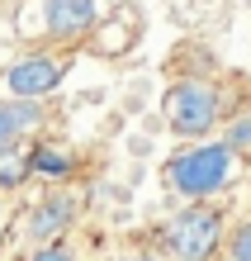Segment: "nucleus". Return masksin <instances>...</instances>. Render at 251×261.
<instances>
[{"label": "nucleus", "instance_id": "f257e3e1", "mask_svg": "<svg viewBox=\"0 0 251 261\" xmlns=\"http://www.w3.org/2000/svg\"><path fill=\"white\" fill-rule=\"evenodd\" d=\"M228 176H232V152L223 143H194L166 162V186L180 199H190V204L218 195L228 186Z\"/></svg>", "mask_w": 251, "mask_h": 261}, {"label": "nucleus", "instance_id": "f03ea898", "mask_svg": "<svg viewBox=\"0 0 251 261\" xmlns=\"http://www.w3.org/2000/svg\"><path fill=\"white\" fill-rule=\"evenodd\" d=\"M166 128L176 138H204L213 133V124L223 119V90L204 76H190V81H176L161 100Z\"/></svg>", "mask_w": 251, "mask_h": 261}, {"label": "nucleus", "instance_id": "7ed1b4c3", "mask_svg": "<svg viewBox=\"0 0 251 261\" xmlns=\"http://www.w3.org/2000/svg\"><path fill=\"white\" fill-rule=\"evenodd\" d=\"M218 247H223V209L204 204V199H194L166 223V252L176 261H209Z\"/></svg>", "mask_w": 251, "mask_h": 261}, {"label": "nucleus", "instance_id": "20e7f679", "mask_svg": "<svg viewBox=\"0 0 251 261\" xmlns=\"http://www.w3.org/2000/svg\"><path fill=\"white\" fill-rule=\"evenodd\" d=\"M38 14L52 43H81L100 24V0H38Z\"/></svg>", "mask_w": 251, "mask_h": 261}, {"label": "nucleus", "instance_id": "39448f33", "mask_svg": "<svg viewBox=\"0 0 251 261\" xmlns=\"http://www.w3.org/2000/svg\"><path fill=\"white\" fill-rule=\"evenodd\" d=\"M62 76H67V62L62 57H19L10 71H5V90H10V100H43V95H52V90L62 86Z\"/></svg>", "mask_w": 251, "mask_h": 261}, {"label": "nucleus", "instance_id": "423d86ee", "mask_svg": "<svg viewBox=\"0 0 251 261\" xmlns=\"http://www.w3.org/2000/svg\"><path fill=\"white\" fill-rule=\"evenodd\" d=\"M71 223H76V199L71 195H43V204L29 209L24 233H29L34 247H43V242H57Z\"/></svg>", "mask_w": 251, "mask_h": 261}, {"label": "nucleus", "instance_id": "0eeeda50", "mask_svg": "<svg viewBox=\"0 0 251 261\" xmlns=\"http://www.w3.org/2000/svg\"><path fill=\"white\" fill-rule=\"evenodd\" d=\"M38 105L34 100H0V147H19L24 133L38 124Z\"/></svg>", "mask_w": 251, "mask_h": 261}, {"label": "nucleus", "instance_id": "6e6552de", "mask_svg": "<svg viewBox=\"0 0 251 261\" xmlns=\"http://www.w3.org/2000/svg\"><path fill=\"white\" fill-rule=\"evenodd\" d=\"M29 171L43 176V180H67L76 171V157L67 147H52V143H38L34 152H29Z\"/></svg>", "mask_w": 251, "mask_h": 261}, {"label": "nucleus", "instance_id": "1a4fd4ad", "mask_svg": "<svg viewBox=\"0 0 251 261\" xmlns=\"http://www.w3.org/2000/svg\"><path fill=\"white\" fill-rule=\"evenodd\" d=\"M29 176H34V171H29L24 143H19V147H0V190H19Z\"/></svg>", "mask_w": 251, "mask_h": 261}, {"label": "nucleus", "instance_id": "9d476101", "mask_svg": "<svg viewBox=\"0 0 251 261\" xmlns=\"http://www.w3.org/2000/svg\"><path fill=\"white\" fill-rule=\"evenodd\" d=\"M223 147L232 152V157H246L251 162V114H242V119H232V124H228Z\"/></svg>", "mask_w": 251, "mask_h": 261}, {"label": "nucleus", "instance_id": "9b49d317", "mask_svg": "<svg viewBox=\"0 0 251 261\" xmlns=\"http://www.w3.org/2000/svg\"><path fill=\"white\" fill-rule=\"evenodd\" d=\"M29 261H76V252L57 238V242H43V247H34V256H29Z\"/></svg>", "mask_w": 251, "mask_h": 261}, {"label": "nucleus", "instance_id": "f8f14e48", "mask_svg": "<svg viewBox=\"0 0 251 261\" xmlns=\"http://www.w3.org/2000/svg\"><path fill=\"white\" fill-rule=\"evenodd\" d=\"M228 256L232 261H251V223H242L237 233L228 238Z\"/></svg>", "mask_w": 251, "mask_h": 261}, {"label": "nucleus", "instance_id": "ddd939ff", "mask_svg": "<svg viewBox=\"0 0 251 261\" xmlns=\"http://www.w3.org/2000/svg\"><path fill=\"white\" fill-rule=\"evenodd\" d=\"M123 261H156V256H123Z\"/></svg>", "mask_w": 251, "mask_h": 261}]
</instances>
